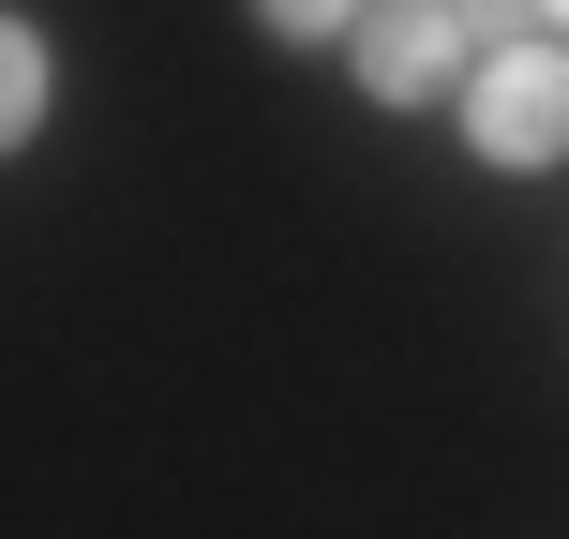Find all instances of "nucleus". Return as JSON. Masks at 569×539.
I'll use <instances>...</instances> for the list:
<instances>
[{
	"label": "nucleus",
	"mask_w": 569,
	"mask_h": 539,
	"mask_svg": "<svg viewBox=\"0 0 569 539\" xmlns=\"http://www.w3.org/2000/svg\"><path fill=\"white\" fill-rule=\"evenodd\" d=\"M345 60H360V90L405 120V106H450V90H465L480 30H465L450 0H360V16H345Z\"/></svg>",
	"instance_id": "obj_1"
},
{
	"label": "nucleus",
	"mask_w": 569,
	"mask_h": 539,
	"mask_svg": "<svg viewBox=\"0 0 569 539\" xmlns=\"http://www.w3.org/2000/svg\"><path fill=\"white\" fill-rule=\"evenodd\" d=\"M555 136H569V60H555V46H495V60H465V150H480V166L540 180Z\"/></svg>",
	"instance_id": "obj_2"
},
{
	"label": "nucleus",
	"mask_w": 569,
	"mask_h": 539,
	"mask_svg": "<svg viewBox=\"0 0 569 539\" xmlns=\"http://www.w3.org/2000/svg\"><path fill=\"white\" fill-rule=\"evenodd\" d=\"M46 30H30V16H0V150H30V136H46Z\"/></svg>",
	"instance_id": "obj_3"
},
{
	"label": "nucleus",
	"mask_w": 569,
	"mask_h": 539,
	"mask_svg": "<svg viewBox=\"0 0 569 539\" xmlns=\"http://www.w3.org/2000/svg\"><path fill=\"white\" fill-rule=\"evenodd\" d=\"M256 16L284 30V46H345V16H360V0H256Z\"/></svg>",
	"instance_id": "obj_4"
}]
</instances>
